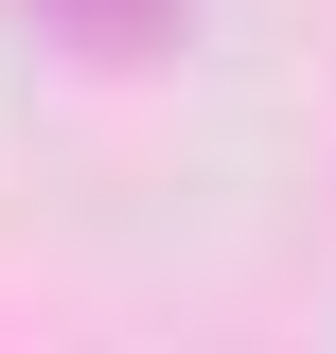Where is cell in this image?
Masks as SVG:
<instances>
[{
	"label": "cell",
	"instance_id": "1",
	"mask_svg": "<svg viewBox=\"0 0 336 354\" xmlns=\"http://www.w3.org/2000/svg\"><path fill=\"white\" fill-rule=\"evenodd\" d=\"M36 18L88 53V71H142V53H177V18H195V0H36Z\"/></svg>",
	"mask_w": 336,
	"mask_h": 354
}]
</instances>
